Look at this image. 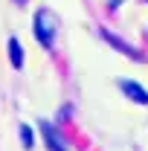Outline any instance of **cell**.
Masks as SVG:
<instances>
[{
    "label": "cell",
    "instance_id": "cell-2",
    "mask_svg": "<svg viewBox=\"0 0 148 151\" xmlns=\"http://www.w3.org/2000/svg\"><path fill=\"white\" fill-rule=\"evenodd\" d=\"M119 87H122V93L134 99V102H139V105H148V90L145 87H139L137 81H119Z\"/></svg>",
    "mask_w": 148,
    "mask_h": 151
},
{
    "label": "cell",
    "instance_id": "cell-1",
    "mask_svg": "<svg viewBox=\"0 0 148 151\" xmlns=\"http://www.w3.org/2000/svg\"><path fill=\"white\" fill-rule=\"evenodd\" d=\"M35 38L44 47H52V41H55V18H52V12L41 9L35 15Z\"/></svg>",
    "mask_w": 148,
    "mask_h": 151
},
{
    "label": "cell",
    "instance_id": "cell-4",
    "mask_svg": "<svg viewBox=\"0 0 148 151\" xmlns=\"http://www.w3.org/2000/svg\"><path fill=\"white\" fill-rule=\"evenodd\" d=\"M9 61H12V67H15V70L23 67V47H20L18 38H9Z\"/></svg>",
    "mask_w": 148,
    "mask_h": 151
},
{
    "label": "cell",
    "instance_id": "cell-3",
    "mask_svg": "<svg viewBox=\"0 0 148 151\" xmlns=\"http://www.w3.org/2000/svg\"><path fill=\"white\" fill-rule=\"evenodd\" d=\"M41 131H44V139H47V148H50V151H67V148H64V142H61V137L50 128V122H44Z\"/></svg>",
    "mask_w": 148,
    "mask_h": 151
},
{
    "label": "cell",
    "instance_id": "cell-5",
    "mask_svg": "<svg viewBox=\"0 0 148 151\" xmlns=\"http://www.w3.org/2000/svg\"><path fill=\"white\" fill-rule=\"evenodd\" d=\"M105 38H108V41H111V44H113V47H116V50H122V52H125V55H131V58L137 55V52H134V50H131L128 44H125V41H119V38H116V35H111V32H105Z\"/></svg>",
    "mask_w": 148,
    "mask_h": 151
},
{
    "label": "cell",
    "instance_id": "cell-6",
    "mask_svg": "<svg viewBox=\"0 0 148 151\" xmlns=\"http://www.w3.org/2000/svg\"><path fill=\"white\" fill-rule=\"evenodd\" d=\"M20 139H23V148H32V131H29V125H20Z\"/></svg>",
    "mask_w": 148,
    "mask_h": 151
}]
</instances>
